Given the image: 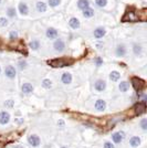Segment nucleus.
Returning a JSON list of instances; mask_svg holds the SVG:
<instances>
[{
    "label": "nucleus",
    "mask_w": 147,
    "mask_h": 148,
    "mask_svg": "<svg viewBox=\"0 0 147 148\" xmlns=\"http://www.w3.org/2000/svg\"><path fill=\"white\" fill-rule=\"evenodd\" d=\"M67 49V43L64 41V39L62 38H58L55 39L54 42H53V50L56 53H63Z\"/></svg>",
    "instance_id": "1"
},
{
    "label": "nucleus",
    "mask_w": 147,
    "mask_h": 148,
    "mask_svg": "<svg viewBox=\"0 0 147 148\" xmlns=\"http://www.w3.org/2000/svg\"><path fill=\"white\" fill-rule=\"evenodd\" d=\"M127 45L124 42H118L115 47V56L117 58H125L127 56Z\"/></svg>",
    "instance_id": "2"
},
{
    "label": "nucleus",
    "mask_w": 147,
    "mask_h": 148,
    "mask_svg": "<svg viewBox=\"0 0 147 148\" xmlns=\"http://www.w3.org/2000/svg\"><path fill=\"white\" fill-rule=\"evenodd\" d=\"M18 12L22 17H28L30 14V8L25 1H20L18 3Z\"/></svg>",
    "instance_id": "3"
},
{
    "label": "nucleus",
    "mask_w": 147,
    "mask_h": 148,
    "mask_svg": "<svg viewBox=\"0 0 147 148\" xmlns=\"http://www.w3.org/2000/svg\"><path fill=\"white\" fill-rule=\"evenodd\" d=\"M3 73H5V76L8 77L9 80H13L16 77V75H17V69L14 68L13 65H7L5 68Z\"/></svg>",
    "instance_id": "4"
},
{
    "label": "nucleus",
    "mask_w": 147,
    "mask_h": 148,
    "mask_svg": "<svg viewBox=\"0 0 147 148\" xmlns=\"http://www.w3.org/2000/svg\"><path fill=\"white\" fill-rule=\"evenodd\" d=\"M125 139V133L123 130H118L112 134V140L114 144H121Z\"/></svg>",
    "instance_id": "5"
},
{
    "label": "nucleus",
    "mask_w": 147,
    "mask_h": 148,
    "mask_svg": "<svg viewBox=\"0 0 147 148\" xmlns=\"http://www.w3.org/2000/svg\"><path fill=\"white\" fill-rule=\"evenodd\" d=\"M45 37L50 39V40H55V39L59 38V31L56 30L55 28H53V27H49L45 30Z\"/></svg>",
    "instance_id": "6"
},
{
    "label": "nucleus",
    "mask_w": 147,
    "mask_h": 148,
    "mask_svg": "<svg viewBox=\"0 0 147 148\" xmlns=\"http://www.w3.org/2000/svg\"><path fill=\"white\" fill-rule=\"evenodd\" d=\"M28 143H29V145L32 146V147H39L40 145H41V139H40V137L36 134H32L28 137Z\"/></svg>",
    "instance_id": "7"
},
{
    "label": "nucleus",
    "mask_w": 147,
    "mask_h": 148,
    "mask_svg": "<svg viewBox=\"0 0 147 148\" xmlns=\"http://www.w3.org/2000/svg\"><path fill=\"white\" fill-rule=\"evenodd\" d=\"M106 32H107L106 28H104V27H98L93 31V37L95 38V39H102V38H104L106 36Z\"/></svg>",
    "instance_id": "8"
},
{
    "label": "nucleus",
    "mask_w": 147,
    "mask_h": 148,
    "mask_svg": "<svg viewBox=\"0 0 147 148\" xmlns=\"http://www.w3.org/2000/svg\"><path fill=\"white\" fill-rule=\"evenodd\" d=\"M106 86H107V84H106V82L103 79H98L94 83V88L98 92H104L105 90H106Z\"/></svg>",
    "instance_id": "9"
},
{
    "label": "nucleus",
    "mask_w": 147,
    "mask_h": 148,
    "mask_svg": "<svg viewBox=\"0 0 147 148\" xmlns=\"http://www.w3.org/2000/svg\"><path fill=\"white\" fill-rule=\"evenodd\" d=\"M69 27L72 29V30H79L81 28V21L79 18L76 17H72V18L69 19Z\"/></svg>",
    "instance_id": "10"
},
{
    "label": "nucleus",
    "mask_w": 147,
    "mask_h": 148,
    "mask_svg": "<svg viewBox=\"0 0 147 148\" xmlns=\"http://www.w3.org/2000/svg\"><path fill=\"white\" fill-rule=\"evenodd\" d=\"M36 10L39 13H45L48 11V5H47V2H44L42 0L37 1L36 2Z\"/></svg>",
    "instance_id": "11"
},
{
    "label": "nucleus",
    "mask_w": 147,
    "mask_h": 148,
    "mask_svg": "<svg viewBox=\"0 0 147 148\" xmlns=\"http://www.w3.org/2000/svg\"><path fill=\"white\" fill-rule=\"evenodd\" d=\"M72 80H73V76L70 72H64L62 73L61 75V82L64 84V85H69L72 83Z\"/></svg>",
    "instance_id": "12"
},
{
    "label": "nucleus",
    "mask_w": 147,
    "mask_h": 148,
    "mask_svg": "<svg viewBox=\"0 0 147 148\" xmlns=\"http://www.w3.org/2000/svg\"><path fill=\"white\" fill-rule=\"evenodd\" d=\"M10 122V114L6 111L0 112V125H7Z\"/></svg>",
    "instance_id": "13"
},
{
    "label": "nucleus",
    "mask_w": 147,
    "mask_h": 148,
    "mask_svg": "<svg viewBox=\"0 0 147 148\" xmlns=\"http://www.w3.org/2000/svg\"><path fill=\"white\" fill-rule=\"evenodd\" d=\"M132 50H133V53H134L135 56H142L143 52H144V47H143L141 43H138V42H135V43L133 44Z\"/></svg>",
    "instance_id": "14"
},
{
    "label": "nucleus",
    "mask_w": 147,
    "mask_h": 148,
    "mask_svg": "<svg viewBox=\"0 0 147 148\" xmlns=\"http://www.w3.org/2000/svg\"><path fill=\"white\" fill-rule=\"evenodd\" d=\"M94 108L98 112H104L106 110V102L104 99H98L95 102V104H94Z\"/></svg>",
    "instance_id": "15"
},
{
    "label": "nucleus",
    "mask_w": 147,
    "mask_h": 148,
    "mask_svg": "<svg viewBox=\"0 0 147 148\" xmlns=\"http://www.w3.org/2000/svg\"><path fill=\"white\" fill-rule=\"evenodd\" d=\"M76 7L83 11V10H85V9L91 7V1L90 0H78L76 1Z\"/></svg>",
    "instance_id": "16"
},
{
    "label": "nucleus",
    "mask_w": 147,
    "mask_h": 148,
    "mask_svg": "<svg viewBox=\"0 0 147 148\" xmlns=\"http://www.w3.org/2000/svg\"><path fill=\"white\" fill-rule=\"evenodd\" d=\"M33 85L31 84V83H28V82H25V83H23L22 85H21V91H22V93L23 94H27V95H29V94H31V93L33 92Z\"/></svg>",
    "instance_id": "17"
},
{
    "label": "nucleus",
    "mask_w": 147,
    "mask_h": 148,
    "mask_svg": "<svg viewBox=\"0 0 147 148\" xmlns=\"http://www.w3.org/2000/svg\"><path fill=\"white\" fill-rule=\"evenodd\" d=\"M6 14L8 19H14L17 17V10H16V8L12 6L8 7L6 10Z\"/></svg>",
    "instance_id": "18"
},
{
    "label": "nucleus",
    "mask_w": 147,
    "mask_h": 148,
    "mask_svg": "<svg viewBox=\"0 0 147 148\" xmlns=\"http://www.w3.org/2000/svg\"><path fill=\"white\" fill-rule=\"evenodd\" d=\"M82 16H83L85 19H91L95 16V10L90 7V8H87V9H85V10L82 11Z\"/></svg>",
    "instance_id": "19"
},
{
    "label": "nucleus",
    "mask_w": 147,
    "mask_h": 148,
    "mask_svg": "<svg viewBox=\"0 0 147 148\" xmlns=\"http://www.w3.org/2000/svg\"><path fill=\"white\" fill-rule=\"evenodd\" d=\"M141 143H142V139H141V137H138V136H133V137H131V139H129V145H131V147H133V148L138 147V146L141 145Z\"/></svg>",
    "instance_id": "20"
},
{
    "label": "nucleus",
    "mask_w": 147,
    "mask_h": 148,
    "mask_svg": "<svg viewBox=\"0 0 147 148\" xmlns=\"http://www.w3.org/2000/svg\"><path fill=\"white\" fill-rule=\"evenodd\" d=\"M132 83H133V85H134L136 91H141L142 88H143V86H144V82L142 80H139V79H136V77H134L132 80Z\"/></svg>",
    "instance_id": "21"
},
{
    "label": "nucleus",
    "mask_w": 147,
    "mask_h": 148,
    "mask_svg": "<svg viewBox=\"0 0 147 148\" xmlns=\"http://www.w3.org/2000/svg\"><path fill=\"white\" fill-rule=\"evenodd\" d=\"M118 90H120V92L126 93L129 90V83L127 81H122V82H120V84H118Z\"/></svg>",
    "instance_id": "22"
},
{
    "label": "nucleus",
    "mask_w": 147,
    "mask_h": 148,
    "mask_svg": "<svg viewBox=\"0 0 147 148\" xmlns=\"http://www.w3.org/2000/svg\"><path fill=\"white\" fill-rule=\"evenodd\" d=\"M40 47H41V44H40V41H39L38 39L31 40L30 43H29V48H30L32 51H38V50L40 49Z\"/></svg>",
    "instance_id": "23"
},
{
    "label": "nucleus",
    "mask_w": 147,
    "mask_h": 148,
    "mask_svg": "<svg viewBox=\"0 0 147 148\" xmlns=\"http://www.w3.org/2000/svg\"><path fill=\"white\" fill-rule=\"evenodd\" d=\"M110 80L112 82H118L121 80V73L118 71H112L110 73Z\"/></svg>",
    "instance_id": "24"
},
{
    "label": "nucleus",
    "mask_w": 147,
    "mask_h": 148,
    "mask_svg": "<svg viewBox=\"0 0 147 148\" xmlns=\"http://www.w3.org/2000/svg\"><path fill=\"white\" fill-rule=\"evenodd\" d=\"M67 63V61H64V60H62V59H56L54 61L51 62V65H53V66H65Z\"/></svg>",
    "instance_id": "25"
},
{
    "label": "nucleus",
    "mask_w": 147,
    "mask_h": 148,
    "mask_svg": "<svg viewBox=\"0 0 147 148\" xmlns=\"http://www.w3.org/2000/svg\"><path fill=\"white\" fill-rule=\"evenodd\" d=\"M41 85H42L43 88H45V90H50V88H52L53 83H52V81L50 80V79H44V80L42 81V83H41Z\"/></svg>",
    "instance_id": "26"
},
{
    "label": "nucleus",
    "mask_w": 147,
    "mask_h": 148,
    "mask_svg": "<svg viewBox=\"0 0 147 148\" xmlns=\"http://www.w3.org/2000/svg\"><path fill=\"white\" fill-rule=\"evenodd\" d=\"M62 0H48L47 1V5L48 7H51V8H56L61 5Z\"/></svg>",
    "instance_id": "27"
},
{
    "label": "nucleus",
    "mask_w": 147,
    "mask_h": 148,
    "mask_svg": "<svg viewBox=\"0 0 147 148\" xmlns=\"http://www.w3.org/2000/svg\"><path fill=\"white\" fill-rule=\"evenodd\" d=\"M19 37V33H18V30H16V29H12V30L9 32V39H10V41H14V40H17Z\"/></svg>",
    "instance_id": "28"
},
{
    "label": "nucleus",
    "mask_w": 147,
    "mask_h": 148,
    "mask_svg": "<svg viewBox=\"0 0 147 148\" xmlns=\"http://www.w3.org/2000/svg\"><path fill=\"white\" fill-rule=\"evenodd\" d=\"M135 19H136V16H135L134 12H126L125 17L123 18V20L124 21H134Z\"/></svg>",
    "instance_id": "29"
},
{
    "label": "nucleus",
    "mask_w": 147,
    "mask_h": 148,
    "mask_svg": "<svg viewBox=\"0 0 147 148\" xmlns=\"http://www.w3.org/2000/svg\"><path fill=\"white\" fill-rule=\"evenodd\" d=\"M135 110H136V113H137V114L144 113V112H145V103H143V102L138 103V105H136Z\"/></svg>",
    "instance_id": "30"
},
{
    "label": "nucleus",
    "mask_w": 147,
    "mask_h": 148,
    "mask_svg": "<svg viewBox=\"0 0 147 148\" xmlns=\"http://www.w3.org/2000/svg\"><path fill=\"white\" fill-rule=\"evenodd\" d=\"M94 2L98 8H105L109 3V0H94Z\"/></svg>",
    "instance_id": "31"
},
{
    "label": "nucleus",
    "mask_w": 147,
    "mask_h": 148,
    "mask_svg": "<svg viewBox=\"0 0 147 148\" xmlns=\"http://www.w3.org/2000/svg\"><path fill=\"white\" fill-rule=\"evenodd\" d=\"M9 25V19L7 17H0V28H6Z\"/></svg>",
    "instance_id": "32"
},
{
    "label": "nucleus",
    "mask_w": 147,
    "mask_h": 148,
    "mask_svg": "<svg viewBox=\"0 0 147 148\" xmlns=\"http://www.w3.org/2000/svg\"><path fill=\"white\" fill-rule=\"evenodd\" d=\"M27 66H28V63H27V61H25V60H21V61H19L18 63V68L19 70H25V69H27Z\"/></svg>",
    "instance_id": "33"
},
{
    "label": "nucleus",
    "mask_w": 147,
    "mask_h": 148,
    "mask_svg": "<svg viewBox=\"0 0 147 148\" xmlns=\"http://www.w3.org/2000/svg\"><path fill=\"white\" fill-rule=\"evenodd\" d=\"M5 106L8 107V108H12L13 106H14V101L13 99H7L6 102H5Z\"/></svg>",
    "instance_id": "34"
},
{
    "label": "nucleus",
    "mask_w": 147,
    "mask_h": 148,
    "mask_svg": "<svg viewBox=\"0 0 147 148\" xmlns=\"http://www.w3.org/2000/svg\"><path fill=\"white\" fill-rule=\"evenodd\" d=\"M141 127L143 130H147V119L146 118H143L141 121Z\"/></svg>",
    "instance_id": "35"
},
{
    "label": "nucleus",
    "mask_w": 147,
    "mask_h": 148,
    "mask_svg": "<svg viewBox=\"0 0 147 148\" xmlns=\"http://www.w3.org/2000/svg\"><path fill=\"white\" fill-rule=\"evenodd\" d=\"M103 147L104 148H115V146H114V144H113L112 142H105Z\"/></svg>",
    "instance_id": "36"
},
{
    "label": "nucleus",
    "mask_w": 147,
    "mask_h": 148,
    "mask_svg": "<svg viewBox=\"0 0 147 148\" xmlns=\"http://www.w3.org/2000/svg\"><path fill=\"white\" fill-rule=\"evenodd\" d=\"M94 63L96 64V66H101V65L103 64V60H102L101 58H96V59L94 60Z\"/></svg>",
    "instance_id": "37"
},
{
    "label": "nucleus",
    "mask_w": 147,
    "mask_h": 148,
    "mask_svg": "<svg viewBox=\"0 0 147 148\" xmlns=\"http://www.w3.org/2000/svg\"><path fill=\"white\" fill-rule=\"evenodd\" d=\"M58 125H60V126H63V125H64V122H63L62 119H60V121L58 122Z\"/></svg>",
    "instance_id": "38"
},
{
    "label": "nucleus",
    "mask_w": 147,
    "mask_h": 148,
    "mask_svg": "<svg viewBox=\"0 0 147 148\" xmlns=\"http://www.w3.org/2000/svg\"><path fill=\"white\" fill-rule=\"evenodd\" d=\"M12 148H25V147H22V146H20V145H16V146H13Z\"/></svg>",
    "instance_id": "39"
},
{
    "label": "nucleus",
    "mask_w": 147,
    "mask_h": 148,
    "mask_svg": "<svg viewBox=\"0 0 147 148\" xmlns=\"http://www.w3.org/2000/svg\"><path fill=\"white\" fill-rule=\"evenodd\" d=\"M1 72H2V70H1V66H0V75H1Z\"/></svg>",
    "instance_id": "40"
},
{
    "label": "nucleus",
    "mask_w": 147,
    "mask_h": 148,
    "mask_svg": "<svg viewBox=\"0 0 147 148\" xmlns=\"http://www.w3.org/2000/svg\"><path fill=\"white\" fill-rule=\"evenodd\" d=\"M1 3H2V0H0V5H1Z\"/></svg>",
    "instance_id": "41"
},
{
    "label": "nucleus",
    "mask_w": 147,
    "mask_h": 148,
    "mask_svg": "<svg viewBox=\"0 0 147 148\" xmlns=\"http://www.w3.org/2000/svg\"><path fill=\"white\" fill-rule=\"evenodd\" d=\"M61 148H67V147H65V146H63V147H61Z\"/></svg>",
    "instance_id": "42"
}]
</instances>
